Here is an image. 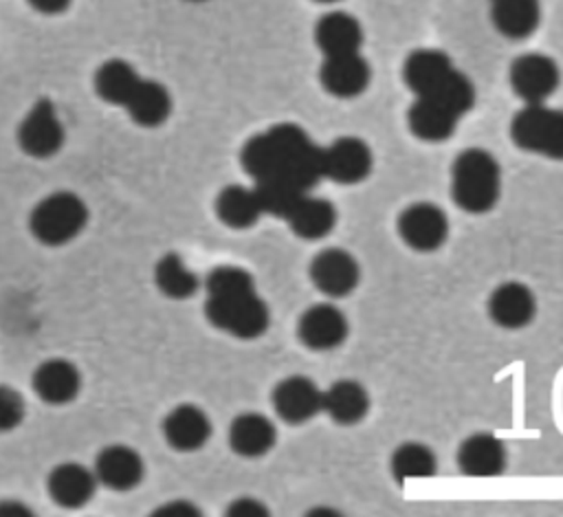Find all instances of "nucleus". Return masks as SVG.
<instances>
[{
	"mask_svg": "<svg viewBox=\"0 0 563 517\" xmlns=\"http://www.w3.org/2000/svg\"><path fill=\"white\" fill-rule=\"evenodd\" d=\"M398 235L413 251H435L449 238V218L433 202H413L398 216Z\"/></svg>",
	"mask_w": 563,
	"mask_h": 517,
	"instance_id": "obj_6",
	"label": "nucleus"
},
{
	"mask_svg": "<svg viewBox=\"0 0 563 517\" xmlns=\"http://www.w3.org/2000/svg\"><path fill=\"white\" fill-rule=\"evenodd\" d=\"M18 143L29 156L35 158L53 156L62 147L64 128L53 101L40 99L33 103V108L18 128Z\"/></svg>",
	"mask_w": 563,
	"mask_h": 517,
	"instance_id": "obj_10",
	"label": "nucleus"
},
{
	"mask_svg": "<svg viewBox=\"0 0 563 517\" xmlns=\"http://www.w3.org/2000/svg\"><path fill=\"white\" fill-rule=\"evenodd\" d=\"M29 4L40 13H62L68 9L70 0H29Z\"/></svg>",
	"mask_w": 563,
	"mask_h": 517,
	"instance_id": "obj_37",
	"label": "nucleus"
},
{
	"mask_svg": "<svg viewBox=\"0 0 563 517\" xmlns=\"http://www.w3.org/2000/svg\"><path fill=\"white\" fill-rule=\"evenodd\" d=\"M163 436L176 451H196L211 436L209 416L196 405H178L163 420Z\"/></svg>",
	"mask_w": 563,
	"mask_h": 517,
	"instance_id": "obj_18",
	"label": "nucleus"
},
{
	"mask_svg": "<svg viewBox=\"0 0 563 517\" xmlns=\"http://www.w3.org/2000/svg\"><path fill=\"white\" fill-rule=\"evenodd\" d=\"M537 312V299L532 290L521 282H504L488 297L490 319L508 330L523 328Z\"/></svg>",
	"mask_w": 563,
	"mask_h": 517,
	"instance_id": "obj_14",
	"label": "nucleus"
},
{
	"mask_svg": "<svg viewBox=\"0 0 563 517\" xmlns=\"http://www.w3.org/2000/svg\"><path fill=\"white\" fill-rule=\"evenodd\" d=\"M499 191L501 169L488 150L468 147L457 154L451 169V194L460 209L486 213L497 205Z\"/></svg>",
	"mask_w": 563,
	"mask_h": 517,
	"instance_id": "obj_3",
	"label": "nucleus"
},
{
	"mask_svg": "<svg viewBox=\"0 0 563 517\" xmlns=\"http://www.w3.org/2000/svg\"><path fill=\"white\" fill-rule=\"evenodd\" d=\"M240 163L253 180H282L308 191L323 178V147L297 123H277L251 136Z\"/></svg>",
	"mask_w": 563,
	"mask_h": 517,
	"instance_id": "obj_1",
	"label": "nucleus"
},
{
	"mask_svg": "<svg viewBox=\"0 0 563 517\" xmlns=\"http://www.w3.org/2000/svg\"><path fill=\"white\" fill-rule=\"evenodd\" d=\"M97 475L88 466L79 462H64L57 464L48 480L46 488L53 502H57L62 508H81L88 504L97 491Z\"/></svg>",
	"mask_w": 563,
	"mask_h": 517,
	"instance_id": "obj_15",
	"label": "nucleus"
},
{
	"mask_svg": "<svg viewBox=\"0 0 563 517\" xmlns=\"http://www.w3.org/2000/svg\"><path fill=\"white\" fill-rule=\"evenodd\" d=\"M277 440V429L271 418L264 414L246 411L231 420L229 425V444L242 458L266 455Z\"/></svg>",
	"mask_w": 563,
	"mask_h": 517,
	"instance_id": "obj_21",
	"label": "nucleus"
},
{
	"mask_svg": "<svg viewBox=\"0 0 563 517\" xmlns=\"http://www.w3.org/2000/svg\"><path fill=\"white\" fill-rule=\"evenodd\" d=\"M123 108L139 125L156 128L172 114V95L163 84L141 79Z\"/></svg>",
	"mask_w": 563,
	"mask_h": 517,
	"instance_id": "obj_26",
	"label": "nucleus"
},
{
	"mask_svg": "<svg viewBox=\"0 0 563 517\" xmlns=\"http://www.w3.org/2000/svg\"><path fill=\"white\" fill-rule=\"evenodd\" d=\"M321 411H325L336 425H356L369 411L367 389L352 378L334 381L328 389H323Z\"/></svg>",
	"mask_w": 563,
	"mask_h": 517,
	"instance_id": "obj_22",
	"label": "nucleus"
},
{
	"mask_svg": "<svg viewBox=\"0 0 563 517\" xmlns=\"http://www.w3.org/2000/svg\"><path fill=\"white\" fill-rule=\"evenodd\" d=\"M81 387L79 370L66 359H48L33 372V389L48 405L70 403Z\"/></svg>",
	"mask_w": 563,
	"mask_h": 517,
	"instance_id": "obj_20",
	"label": "nucleus"
},
{
	"mask_svg": "<svg viewBox=\"0 0 563 517\" xmlns=\"http://www.w3.org/2000/svg\"><path fill=\"white\" fill-rule=\"evenodd\" d=\"M229 517H266L268 508L255 497H238L227 506Z\"/></svg>",
	"mask_w": 563,
	"mask_h": 517,
	"instance_id": "obj_34",
	"label": "nucleus"
},
{
	"mask_svg": "<svg viewBox=\"0 0 563 517\" xmlns=\"http://www.w3.org/2000/svg\"><path fill=\"white\" fill-rule=\"evenodd\" d=\"M438 471L435 453L422 442H402L391 455V473L398 482L427 480Z\"/></svg>",
	"mask_w": 563,
	"mask_h": 517,
	"instance_id": "obj_30",
	"label": "nucleus"
},
{
	"mask_svg": "<svg viewBox=\"0 0 563 517\" xmlns=\"http://www.w3.org/2000/svg\"><path fill=\"white\" fill-rule=\"evenodd\" d=\"M154 282L163 290V295L172 299H187L196 295L200 286L196 273H191L176 253H167L156 262Z\"/></svg>",
	"mask_w": 563,
	"mask_h": 517,
	"instance_id": "obj_31",
	"label": "nucleus"
},
{
	"mask_svg": "<svg viewBox=\"0 0 563 517\" xmlns=\"http://www.w3.org/2000/svg\"><path fill=\"white\" fill-rule=\"evenodd\" d=\"M152 515L154 517H198L200 508L187 499H174V502L158 506Z\"/></svg>",
	"mask_w": 563,
	"mask_h": 517,
	"instance_id": "obj_35",
	"label": "nucleus"
},
{
	"mask_svg": "<svg viewBox=\"0 0 563 517\" xmlns=\"http://www.w3.org/2000/svg\"><path fill=\"white\" fill-rule=\"evenodd\" d=\"M460 117H455L451 110L440 106L438 101L429 97H416V101L407 110V123L409 130L429 143H438L449 139L455 132Z\"/></svg>",
	"mask_w": 563,
	"mask_h": 517,
	"instance_id": "obj_25",
	"label": "nucleus"
},
{
	"mask_svg": "<svg viewBox=\"0 0 563 517\" xmlns=\"http://www.w3.org/2000/svg\"><path fill=\"white\" fill-rule=\"evenodd\" d=\"M141 79L143 77L134 70L132 64L123 59H108L95 73V90L103 101L125 106Z\"/></svg>",
	"mask_w": 563,
	"mask_h": 517,
	"instance_id": "obj_29",
	"label": "nucleus"
},
{
	"mask_svg": "<svg viewBox=\"0 0 563 517\" xmlns=\"http://www.w3.org/2000/svg\"><path fill=\"white\" fill-rule=\"evenodd\" d=\"M253 191L257 196V202L262 207V213H271L277 218H286L288 211L295 207V202L308 194L295 185L282 183V180H255Z\"/></svg>",
	"mask_w": 563,
	"mask_h": 517,
	"instance_id": "obj_32",
	"label": "nucleus"
},
{
	"mask_svg": "<svg viewBox=\"0 0 563 517\" xmlns=\"http://www.w3.org/2000/svg\"><path fill=\"white\" fill-rule=\"evenodd\" d=\"M372 167L374 154L369 145L358 136H339L328 147H323V176L334 183H361L369 176Z\"/></svg>",
	"mask_w": 563,
	"mask_h": 517,
	"instance_id": "obj_11",
	"label": "nucleus"
},
{
	"mask_svg": "<svg viewBox=\"0 0 563 517\" xmlns=\"http://www.w3.org/2000/svg\"><path fill=\"white\" fill-rule=\"evenodd\" d=\"M319 79L330 95L352 99L369 86L372 68L367 59L361 55V51L347 55H332L323 57Z\"/></svg>",
	"mask_w": 563,
	"mask_h": 517,
	"instance_id": "obj_13",
	"label": "nucleus"
},
{
	"mask_svg": "<svg viewBox=\"0 0 563 517\" xmlns=\"http://www.w3.org/2000/svg\"><path fill=\"white\" fill-rule=\"evenodd\" d=\"M297 337L310 350H334L347 337V319L334 304H314L301 312Z\"/></svg>",
	"mask_w": 563,
	"mask_h": 517,
	"instance_id": "obj_12",
	"label": "nucleus"
},
{
	"mask_svg": "<svg viewBox=\"0 0 563 517\" xmlns=\"http://www.w3.org/2000/svg\"><path fill=\"white\" fill-rule=\"evenodd\" d=\"M95 475L97 482L112 491H130L143 480V458L125 447V444H110L99 451L95 460Z\"/></svg>",
	"mask_w": 563,
	"mask_h": 517,
	"instance_id": "obj_16",
	"label": "nucleus"
},
{
	"mask_svg": "<svg viewBox=\"0 0 563 517\" xmlns=\"http://www.w3.org/2000/svg\"><path fill=\"white\" fill-rule=\"evenodd\" d=\"M539 0H490V18L495 29L510 37H528L539 26Z\"/></svg>",
	"mask_w": 563,
	"mask_h": 517,
	"instance_id": "obj_27",
	"label": "nucleus"
},
{
	"mask_svg": "<svg viewBox=\"0 0 563 517\" xmlns=\"http://www.w3.org/2000/svg\"><path fill=\"white\" fill-rule=\"evenodd\" d=\"M205 317L238 339H257L268 330L271 310L255 290L253 275L242 266H216L205 279Z\"/></svg>",
	"mask_w": 563,
	"mask_h": 517,
	"instance_id": "obj_2",
	"label": "nucleus"
},
{
	"mask_svg": "<svg viewBox=\"0 0 563 517\" xmlns=\"http://www.w3.org/2000/svg\"><path fill=\"white\" fill-rule=\"evenodd\" d=\"M284 220H288L295 235L303 240H321L336 224V207L325 198L303 194Z\"/></svg>",
	"mask_w": 563,
	"mask_h": 517,
	"instance_id": "obj_23",
	"label": "nucleus"
},
{
	"mask_svg": "<svg viewBox=\"0 0 563 517\" xmlns=\"http://www.w3.org/2000/svg\"><path fill=\"white\" fill-rule=\"evenodd\" d=\"M457 464L460 471L468 477H495L504 471L506 447L493 433H473L462 440L457 449Z\"/></svg>",
	"mask_w": 563,
	"mask_h": 517,
	"instance_id": "obj_17",
	"label": "nucleus"
},
{
	"mask_svg": "<svg viewBox=\"0 0 563 517\" xmlns=\"http://www.w3.org/2000/svg\"><path fill=\"white\" fill-rule=\"evenodd\" d=\"M310 279L317 290L325 297H345L350 295L361 279V266L356 257L339 246H330L319 251L308 266Z\"/></svg>",
	"mask_w": 563,
	"mask_h": 517,
	"instance_id": "obj_7",
	"label": "nucleus"
},
{
	"mask_svg": "<svg viewBox=\"0 0 563 517\" xmlns=\"http://www.w3.org/2000/svg\"><path fill=\"white\" fill-rule=\"evenodd\" d=\"M24 418V398L9 385H0V431L15 429Z\"/></svg>",
	"mask_w": 563,
	"mask_h": 517,
	"instance_id": "obj_33",
	"label": "nucleus"
},
{
	"mask_svg": "<svg viewBox=\"0 0 563 517\" xmlns=\"http://www.w3.org/2000/svg\"><path fill=\"white\" fill-rule=\"evenodd\" d=\"M517 147L563 161V110L545 103H526L510 121Z\"/></svg>",
	"mask_w": 563,
	"mask_h": 517,
	"instance_id": "obj_5",
	"label": "nucleus"
},
{
	"mask_svg": "<svg viewBox=\"0 0 563 517\" xmlns=\"http://www.w3.org/2000/svg\"><path fill=\"white\" fill-rule=\"evenodd\" d=\"M317 2H336V0H317Z\"/></svg>",
	"mask_w": 563,
	"mask_h": 517,
	"instance_id": "obj_38",
	"label": "nucleus"
},
{
	"mask_svg": "<svg viewBox=\"0 0 563 517\" xmlns=\"http://www.w3.org/2000/svg\"><path fill=\"white\" fill-rule=\"evenodd\" d=\"M218 218L231 229H249L262 216L253 187L227 185L216 198Z\"/></svg>",
	"mask_w": 563,
	"mask_h": 517,
	"instance_id": "obj_28",
	"label": "nucleus"
},
{
	"mask_svg": "<svg viewBox=\"0 0 563 517\" xmlns=\"http://www.w3.org/2000/svg\"><path fill=\"white\" fill-rule=\"evenodd\" d=\"M453 68L451 57L438 48L411 51L402 64V79L407 88L418 97L435 88Z\"/></svg>",
	"mask_w": 563,
	"mask_h": 517,
	"instance_id": "obj_24",
	"label": "nucleus"
},
{
	"mask_svg": "<svg viewBox=\"0 0 563 517\" xmlns=\"http://www.w3.org/2000/svg\"><path fill=\"white\" fill-rule=\"evenodd\" d=\"M314 42L323 57L358 53L363 44V29L347 11H330L319 18L314 26Z\"/></svg>",
	"mask_w": 563,
	"mask_h": 517,
	"instance_id": "obj_19",
	"label": "nucleus"
},
{
	"mask_svg": "<svg viewBox=\"0 0 563 517\" xmlns=\"http://www.w3.org/2000/svg\"><path fill=\"white\" fill-rule=\"evenodd\" d=\"M510 86L526 103H545V99L559 88L561 73L552 57L543 53L519 55L510 64Z\"/></svg>",
	"mask_w": 563,
	"mask_h": 517,
	"instance_id": "obj_8",
	"label": "nucleus"
},
{
	"mask_svg": "<svg viewBox=\"0 0 563 517\" xmlns=\"http://www.w3.org/2000/svg\"><path fill=\"white\" fill-rule=\"evenodd\" d=\"M271 400L284 422L301 425L321 411L323 389L303 374H290L273 387Z\"/></svg>",
	"mask_w": 563,
	"mask_h": 517,
	"instance_id": "obj_9",
	"label": "nucleus"
},
{
	"mask_svg": "<svg viewBox=\"0 0 563 517\" xmlns=\"http://www.w3.org/2000/svg\"><path fill=\"white\" fill-rule=\"evenodd\" d=\"M31 508L22 502L15 499H4L0 502V517H31Z\"/></svg>",
	"mask_w": 563,
	"mask_h": 517,
	"instance_id": "obj_36",
	"label": "nucleus"
},
{
	"mask_svg": "<svg viewBox=\"0 0 563 517\" xmlns=\"http://www.w3.org/2000/svg\"><path fill=\"white\" fill-rule=\"evenodd\" d=\"M88 222L86 202L73 191H55L42 198L29 218L31 233L48 246L70 242Z\"/></svg>",
	"mask_w": 563,
	"mask_h": 517,
	"instance_id": "obj_4",
	"label": "nucleus"
}]
</instances>
